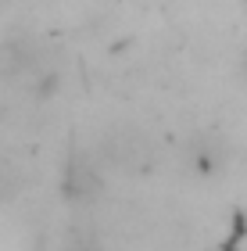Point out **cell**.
<instances>
[{"label":"cell","instance_id":"1","mask_svg":"<svg viewBox=\"0 0 247 251\" xmlns=\"http://www.w3.org/2000/svg\"><path fill=\"white\" fill-rule=\"evenodd\" d=\"M154 162V144L151 136L136 126H115L104 140H100V165L115 169V173H143Z\"/></svg>","mask_w":247,"mask_h":251},{"label":"cell","instance_id":"3","mask_svg":"<svg viewBox=\"0 0 247 251\" xmlns=\"http://www.w3.org/2000/svg\"><path fill=\"white\" fill-rule=\"evenodd\" d=\"M72 251H104V248H100V244H93V241H83V244H75Z\"/></svg>","mask_w":247,"mask_h":251},{"label":"cell","instance_id":"2","mask_svg":"<svg viewBox=\"0 0 247 251\" xmlns=\"http://www.w3.org/2000/svg\"><path fill=\"white\" fill-rule=\"evenodd\" d=\"M104 183V165L93 162L90 154H72L68 165H65V194L72 201H90L100 194Z\"/></svg>","mask_w":247,"mask_h":251}]
</instances>
